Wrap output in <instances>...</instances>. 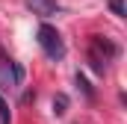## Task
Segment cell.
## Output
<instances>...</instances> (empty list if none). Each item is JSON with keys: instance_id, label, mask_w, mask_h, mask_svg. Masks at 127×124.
Returning a JSON list of instances; mask_svg holds the SVG:
<instances>
[{"instance_id": "cell-7", "label": "cell", "mask_w": 127, "mask_h": 124, "mask_svg": "<svg viewBox=\"0 0 127 124\" xmlns=\"http://www.w3.org/2000/svg\"><path fill=\"white\" fill-rule=\"evenodd\" d=\"M77 86H80V89L86 92V97H92V86L86 83V77H83V74H77Z\"/></svg>"}, {"instance_id": "cell-1", "label": "cell", "mask_w": 127, "mask_h": 124, "mask_svg": "<svg viewBox=\"0 0 127 124\" xmlns=\"http://www.w3.org/2000/svg\"><path fill=\"white\" fill-rule=\"evenodd\" d=\"M35 35H38V47L44 50V56H47V59L59 62V59L65 56V41H62V35L56 32V27H50V24H41Z\"/></svg>"}, {"instance_id": "cell-2", "label": "cell", "mask_w": 127, "mask_h": 124, "mask_svg": "<svg viewBox=\"0 0 127 124\" xmlns=\"http://www.w3.org/2000/svg\"><path fill=\"white\" fill-rule=\"evenodd\" d=\"M24 83V68L12 59H0V86L3 89H18Z\"/></svg>"}, {"instance_id": "cell-3", "label": "cell", "mask_w": 127, "mask_h": 124, "mask_svg": "<svg viewBox=\"0 0 127 124\" xmlns=\"http://www.w3.org/2000/svg\"><path fill=\"white\" fill-rule=\"evenodd\" d=\"M27 6L32 9V15H41V18H50V15L62 12V6L56 0H27Z\"/></svg>"}, {"instance_id": "cell-4", "label": "cell", "mask_w": 127, "mask_h": 124, "mask_svg": "<svg viewBox=\"0 0 127 124\" xmlns=\"http://www.w3.org/2000/svg\"><path fill=\"white\" fill-rule=\"evenodd\" d=\"M53 112L56 115H65L68 112V94H56L53 97Z\"/></svg>"}, {"instance_id": "cell-6", "label": "cell", "mask_w": 127, "mask_h": 124, "mask_svg": "<svg viewBox=\"0 0 127 124\" xmlns=\"http://www.w3.org/2000/svg\"><path fill=\"white\" fill-rule=\"evenodd\" d=\"M109 9H112L118 18H124V0H109Z\"/></svg>"}, {"instance_id": "cell-5", "label": "cell", "mask_w": 127, "mask_h": 124, "mask_svg": "<svg viewBox=\"0 0 127 124\" xmlns=\"http://www.w3.org/2000/svg\"><path fill=\"white\" fill-rule=\"evenodd\" d=\"M0 124H12V115H9V103L3 100V94H0Z\"/></svg>"}]
</instances>
